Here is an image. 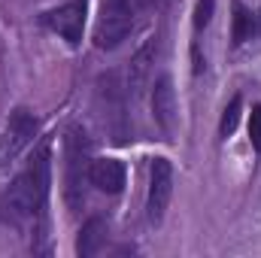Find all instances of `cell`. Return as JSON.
Listing matches in <instances>:
<instances>
[{
	"instance_id": "cell-1",
	"label": "cell",
	"mask_w": 261,
	"mask_h": 258,
	"mask_svg": "<svg viewBox=\"0 0 261 258\" xmlns=\"http://www.w3.org/2000/svg\"><path fill=\"white\" fill-rule=\"evenodd\" d=\"M46 197H49V146H40L28 170H21L0 197V219L18 228L43 213Z\"/></svg>"
},
{
	"instance_id": "cell-2",
	"label": "cell",
	"mask_w": 261,
	"mask_h": 258,
	"mask_svg": "<svg viewBox=\"0 0 261 258\" xmlns=\"http://www.w3.org/2000/svg\"><path fill=\"white\" fill-rule=\"evenodd\" d=\"M85 161H88V140L79 128H70L67 134V203L70 210H79L85 192H82V183H85Z\"/></svg>"
},
{
	"instance_id": "cell-3",
	"label": "cell",
	"mask_w": 261,
	"mask_h": 258,
	"mask_svg": "<svg viewBox=\"0 0 261 258\" xmlns=\"http://www.w3.org/2000/svg\"><path fill=\"white\" fill-rule=\"evenodd\" d=\"M37 116L28 113V110H15L6 122V128L0 134V167L12 164L24 146H31V140L37 137Z\"/></svg>"
},
{
	"instance_id": "cell-4",
	"label": "cell",
	"mask_w": 261,
	"mask_h": 258,
	"mask_svg": "<svg viewBox=\"0 0 261 258\" xmlns=\"http://www.w3.org/2000/svg\"><path fill=\"white\" fill-rule=\"evenodd\" d=\"M170 194H173V164L167 158H155L149 167V197H146V216L152 225H161Z\"/></svg>"
},
{
	"instance_id": "cell-5",
	"label": "cell",
	"mask_w": 261,
	"mask_h": 258,
	"mask_svg": "<svg viewBox=\"0 0 261 258\" xmlns=\"http://www.w3.org/2000/svg\"><path fill=\"white\" fill-rule=\"evenodd\" d=\"M46 24L55 31V34H61L67 43H79L82 40V24H85V0H70L64 6H58V9H52V12H46Z\"/></svg>"
},
{
	"instance_id": "cell-6",
	"label": "cell",
	"mask_w": 261,
	"mask_h": 258,
	"mask_svg": "<svg viewBox=\"0 0 261 258\" xmlns=\"http://www.w3.org/2000/svg\"><path fill=\"white\" fill-rule=\"evenodd\" d=\"M152 110H155V122L161 125V131H164V134H173V125H176V94H173L170 76H161V79L155 82Z\"/></svg>"
},
{
	"instance_id": "cell-7",
	"label": "cell",
	"mask_w": 261,
	"mask_h": 258,
	"mask_svg": "<svg viewBox=\"0 0 261 258\" xmlns=\"http://www.w3.org/2000/svg\"><path fill=\"white\" fill-rule=\"evenodd\" d=\"M88 179L91 186H97L100 192L107 194H119L125 189V164L116 158H97L88 167Z\"/></svg>"
},
{
	"instance_id": "cell-8",
	"label": "cell",
	"mask_w": 261,
	"mask_h": 258,
	"mask_svg": "<svg viewBox=\"0 0 261 258\" xmlns=\"http://www.w3.org/2000/svg\"><path fill=\"white\" fill-rule=\"evenodd\" d=\"M103 240H107V222L100 219V216H91L85 225H82V231H79V240H76V252L82 258H91L100 252V246H103Z\"/></svg>"
},
{
	"instance_id": "cell-9",
	"label": "cell",
	"mask_w": 261,
	"mask_h": 258,
	"mask_svg": "<svg viewBox=\"0 0 261 258\" xmlns=\"http://www.w3.org/2000/svg\"><path fill=\"white\" fill-rule=\"evenodd\" d=\"M252 34H255V15H252L240 0H234V28H231V43H234V46H243Z\"/></svg>"
},
{
	"instance_id": "cell-10",
	"label": "cell",
	"mask_w": 261,
	"mask_h": 258,
	"mask_svg": "<svg viewBox=\"0 0 261 258\" xmlns=\"http://www.w3.org/2000/svg\"><path fill=\"white\" fill-rule=\"evenodd\" d=\"M155 61V40H149L130 61V88H140L146 82V73H149V64Z\"/></svg>"
},
{
	"instance_id": "cell-11",
	"label": "cell",
	"mask_w": 261,
	"mask_h": 258,
	"mask_svg": "<svg viewBox=\"0 0 261 258\" xmlns=\"http://www.w3.org/2000/svg\"><path fill=\"white\" fill-rule=\"evenodd\" d=\"M240 107H243V97L234 94L231 104H228L225 113H222V122H219V134H222V137H231V134H234L237 122H240Z\"/></svg>"
},
{
	"instance_id": "cell-12",
	"label": "cell",
	"mask_w": 261,
	"mask_h": 258,
	"mask_svg": "<svg viewBox=\"0 0 261 258\" xmlns=\"http://www.w3.org/2000/svg\"><path fill=\"white\" fill-rule=\"evenodd\" d=\"M213 9H216V0H197L195 9V31H203L213 18Z\"/></svg>"
},
{
	"instance_id": "cell-13",
	"label": "cell",
	"mask_w": 261,
	"mask_h": 258,
	"mask_svg": "<svg viewBox=\"0 0 261 258\" xmlns=\"http://www.w3.org/2000/svg\"><path fill=\"white\" fill-rule=\"evenodd\" d=\"M249 140H252L255 149H261V107H252V116H249Z\"/></svg>"
},
{
	"instance_id": "cell-14",
	"label": "cell",
	"mask_w": 261,
	"mask_h": 258,
	"mask_svg": "<svg viewBox=\"0 0 261 258\" xmlns=\"http://www.w3.org/2000/svg\"><path fill=\"white\" fill-rule=\"evenodd\" d=\"M255 34H261V9H258V15H255Z\"/></svg>"
}]
</instances>
